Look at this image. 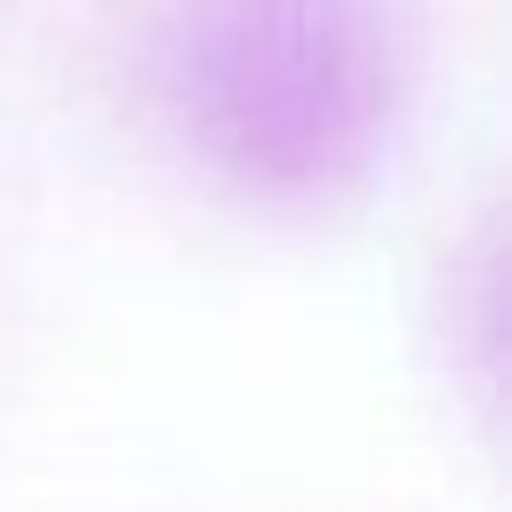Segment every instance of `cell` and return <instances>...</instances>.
I'll use <instances>...</instances> for the list:
<instances>
[{"mask_svg":"<svg viewBox=\"0 0 512 512\" xmlns=\"http://www.w3.org/2000/svg\"><path fill=\"white\" fill-rule=\"evenodd\" d=\"M152 80L176 136L224 184L328 200L400 128L408 24L392 0H176Z\"/></svg>","mask_w":512,"mask_h":512,"instance_id":"1","label":"cell"}]
</instances>
